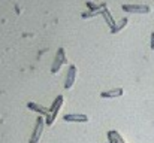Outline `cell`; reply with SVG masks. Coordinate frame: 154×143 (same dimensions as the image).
<instances>
[{"label":"cell","mask_w":154,"mask_h":143,"mask_svg":"<svg viewBox=\"0 0 154 143\" xmlns=\"http://www.w3.org/2000/svg\"><path fill=\"white\" fill-rule=\"evenodd\" d=\"M151 49L154 51V33H151Z\"/></svg>","instance_id":"12"},{"label":"cell","mask_w":154,"mask_h":143,"mask_svg":"<svg viewBox=\"0 0 154 143\" xmlns=\"http://www.w3.org/2000/svg\"><path fill=\"white\" fill-rule=\"evenodd\" d=\"M75 79H76V67L75 66H70L69 70H67V75H66V81H64V88L66 90H70L75 84Z\"/></svg>","instance_id":"5"},{"label":"cell","mask_w":154,"mask_h":143,"mask_svg":"<svg viewBox=\"0 0 154 143\" xmlns=\"http://www.w3.org/2000/svg\"><path fill=\"white\" fill-rule=\"evenodd\" d=\"M127 22H129V19H127V18H123V19H120V21H118V22H115V25L111 28V33H114V34H115V33L121 31V30H123V28L127 25Z\"/></svg>","instance_id":"10"},{"label":"cell","mask_w":154,"mask_h":143,"mask_svg":"<svg viewBox=\"0 0 154 143\" xmlns=\"http://www.w3.org/2000/svg\"><path fill=\"white\" fill-rule=\"evenodd\" d=\"M66 63V55H64V49L63 48H60L58 51H57V54H55V58H54V63H52L51 66V72L52 73H57L58 70H60V67L63 66Z\"/></svg>","instance_id":"3"},{"label":"cell","mask_w":154,"mask_h":143,"mask_svg":"<svg viewBox=\"0 0 154 143\" xmlns=\"http://www.w3.org/2000/svg\"><path fill=\"white\" fill-rule=\"evenodd\" d=\"M27 107H29L30 110H33V112H38L39 116H47L48 112H50V109H45L44 106H41V104H38V103H33V101H30V103L27 104Z\"/></svg>","instance_id":"8"},{"label":"cell","mask_w":154,"mask_h":143,"mask_svg":"<svg viewBox=\"0 0 154 143\" xmlns=\"http://www.w3.org/2000/svg\"><path fill=\"white\" fill-rule=\"evenodd\" d=\"M63 103H64V98H63V95H57V97H55V100L52 101V104H51V107H50V112H48L47 118H45V122H47V125H52V124L55 122V119H57V115H58L60 109L63 107Z\"/></svg>","instance_id":"1"},{"label":"cell","mask_w":154,"mask_h":143,"mask_svg":"<svg viewBox=\"0 0 154 143\" xmlns=\"http://www.w3.org/2000/svg\"><path fill=\"white\" fill-rule=\"evenodd\" d=\"M123 94H124L123 88H112V90H108V91H102L100 97L102 98H115V97H121Z\"/></svg>","instance_id":"7"},{"label":"cell","mask_w":154,"mask_h":143,"mask_svg":"<svg viewBox=\"0 0 154 143\" xmlns=\"http://www.w3.org/2000/svg\"><path fill=\"white\" fill-rule=\"evenodd\" d=\"M102 15H103V16H105V19H106V24H108V25H109V27L112 28V27L115 25V21H114V18H112V16L109 15V12H108V9H106V6L103 7Z\"/></svg>","instance_id":"11"},{"label":"cell","mask_w":154,"mask_h":143,"mask_svg":"<svg viewBox=\"0 0 154 143\" xmlns=\"http://www.w3.org/2000/svg\"><path fill=\"white\" fill-rule=\"evenodd\" d=\"M108 140H109V143H126V140L121 137V134L117 130L108 131Z\"/></svg>","instance_id":"9"},{"label":"cell","mask_w":154,"mask_h":143,"mask_svg":"<svg viewBox=\"0 0 154 143\" xmlns=\"http://www.w3.org/2000/svg\"><path fill=\"white\" fill-rule=\"evenodd\" d=\"M45 125H47L45 118H44V116H39V118L36 119V124H35V128H33V133H32V137H30L29 143H39Z\"/></svg>","instance_id":"2"},{"label":"cell","mask_w":154,"mask_h":143,"mask_svg":"<svg viewBox=\"0 0 154 143\" xmlns=\"http://www.w3.org/2000/svg\"><path fill=\"white\" fill-rule=\"evenodd\" d=\"M63 119L66 122H87L88 116L84 115V113H67V115L63 116Z\"/></svg>","instance_id":"6"},{"label":"cell","mask_w":154,"mask_h":143,"mask_svg":"<svg viewBox=\"0 0 154 143\" xmlns=\"http://www.w3.org/2000/svg\"><path fill=\"white\" fill-rule=\"evenodd\" d=\"M123 10L130 13H148L151 7L147 4H123Z\"/></svg>","instance_id":"4"}]
</instances>
